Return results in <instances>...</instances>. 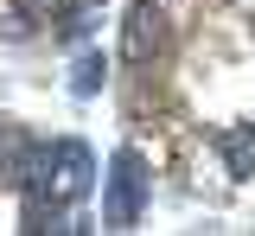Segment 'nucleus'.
Masks as SVG:
<instances>
[{"label":"nucleus","mask_w":255,"mask_h":236,"mask_svg":"<svg viewBox=\"0 0 255 236\" xmlns=\"http://www.w3.org/2000/svg\"><path fill=\"white\" fill-rule=\"evenodd\" d=\"M13 6H19L26 19H51V0H13Z\"/></svg>","instance_id":"obj_5"},{"label":"nucleus","mask_w":255,"mask_h":236,"mask_svg":"<svg viewBox=\"0 0 255 236\" xmlns=\"http://www.w3.org/2000/svg\"><path fill=\"white\" fill-rule=\"evenodd\" d=\"M70 6H83V13H90V6H102V0H70Z\"/></svg>","instance_id":"obj_6"},{"label":"nucleus","mask_w":255,"mask_h":236,"mask_svg":"<svg viewBox=\"0 0 255 236\" xmlns=\"http://www.w3.org/2000/svg\"><path fill=\"white\" fill-rule=\"evenodd\" d=\"M217 153H223V172L230 179H255V128H223Z\"/></svg>","instance_id":"obj_3"},{"label":"nucleus","mask_w":255,"mask_h":236,"mask_svg":"<svg viewBox=\"0 0 255 236\" xmlns=\"http://www.w3.org/2000/svg\"><path fill=\"white\" fill-rule=\"evenodd\" d=\"M147 160H140V147H122L109 172H102V230H134L140 224V211H147Z\"/></svg>","instance_id":"obj_1"},{"label":"nucleus","mask_w":255,"mask_h":236,"mask_svg":"<svg viewBox=\"0 0 255 236\" xmlns=\"http://www.w3.org/2000/svg\"><path fill=\"white\" fill-rule=\"evenodd\" d=\"M166 38H172L166 13H159L153 0H134L128 19H122V58L128 64H153V58H166Z\"/></svg>","instance_id":"obj_2"},{"label":"nucleus","mask_w":255,"mask_h":236,"mask_svg":"<svg viewBox=\"0 0 255 236\" xmlns=\"http://www.w3.org/2000/svg\"><path fill=\"white\" fill-rule=\"evenodd\" d=\"M102 83H109V58H102V51H83V58L70 64V96H96Z\"/></svg>","instance_id":"obj_4"}]
</instances>
